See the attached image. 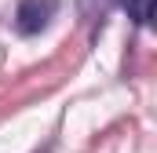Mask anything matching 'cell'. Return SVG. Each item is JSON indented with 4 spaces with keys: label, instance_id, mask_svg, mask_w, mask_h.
<instances>
[{
    "label": "cell",
    "instance_id": "1",
    "mask_svg": "<svg viewBox=\"0 0 157 153\" xmlns=\"http://www.w3.org/2000/svg\"><path fill=\"white\" fill-rule=\"evenodd\" d=\"M59 11V0H18L15 7V29L22 37H33L40 29H48V22L55 18Z\"/></svg>",
    "mask_w": 157,
    "mask_h": 153
},
{
    "label": "cell",
    "instance_id": "2",
    "mask_svg": "<svg viewBox=\"0 0 157 153\" xmlns=\"http://www.w3.org/2000/svg\"><path fill=\"white\" fill-rule=\"evenodd\" d=\"M124 4V11H128V18L135 22V26H150V18H154V0H121Z\"/></svg>",
    "mask_w": 157,
    "mask_h": 153
}]
</instances>
